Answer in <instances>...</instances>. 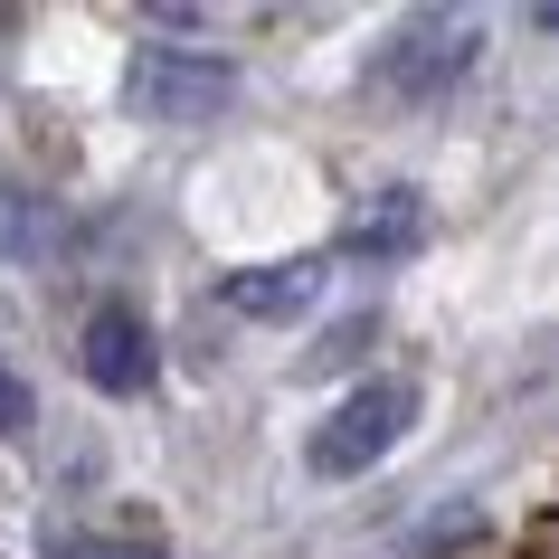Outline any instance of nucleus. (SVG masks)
Listing matches in <instances>:
<instances>
[{
  "instance_id": "1",
  "label": "nucleus",
  "mask_w": 559,
  "mask_h": 559,
  "mask_svg": "<svg viewBox=\"0 0 559 559\" xmlns=\"http://www.w3.org/2000/svg\"><path fill=\"white\" fill-rule=\"evenodd\" d=\"M228 95H237V67L209 48H143L133 58V105L152 123H209Z\"/></svg>"
},
{
  "instance_id": "6",
  "label": "nucleus",
  "mask_w": 559,
  "mask_h": 559,
  "mask_svg": "<svg viewBox=\"0 0 559 559\" xmlns=\"http://www.w3.org/2000/svg\"><path fill=\"white\" fill-rule=\"evenodd\" d=\"M58 559H171V550L143 531H76V540H58Z\"/></svg>"
},
{
  "instance_id": "4",
  "label": "nucleus",
  "mask_w": 559,
  "mask_h": 559,
  "mask_svg": "<svg viewBox=\"0 0 559 559\" xmlns=\"http://www.w3.org/2000/svg\"><path fill=\"white\" fill-rule=\"evenodd\" d=\"M399 95H437L445 76H465V20H417L399 48H389V67H380Z\"/></svg>"
},
{
  "instance_id": "8",
  "label": "nucleus",
  "mask_w": 559,
  "mask_h": 559,
  "mask_svg": "<svg viewBox=\"0 0 559 559\" xmlns=\"http://www.w3.org/2000/svg\"><path fill=\"white\" fill-rule=\"evenodd\" d=\"M29 417H38V399H29V380L0 360V437H29Z\"/></svg>"
},
{
  "instance_id": "2",
  "label": "nucleus",
  "mask_w": 559,
  "mask_h": 559,
  "mask_svg": "<svg viewBox=\"0 0 559 559\" xmlns=\"http://www.w3.org/2000/svg\"><path fill=\"white\" fill-rule=\"evenodd\" d=\"M408 417H417V389H408V380L352 389V399L323 417V437H313V474H360V465H380Z\"/></svg>"
},
{
  "instance_id": "7",
  "label": "nucleus",
  "mask_w": 559,
  "mask_h": 559,
  "mask_svg": "<svg viewBox=\"0 0 559 559\" xmlns=\"http://www.w3.org/2000/svg\"><path fill=\"white\" fill-rule=\"evenodd\" d=\"M417 237V200L399 190V209H380V218H360L352 228V247H370V257H389V247H408Z\"/></svg>"
},
{
  "instance_id": "3",
  "label": "nucleus",
  "mask_w": 559,
  "mask_h": 559,
  "mask_svg": "<svg viewBox=\"0 0 559 559\" xmlns=\"http://www.w3.org/2000/svg\"><path fill=\"white\" fill-rule=\"evenodd\" d=\"M86 380L105 399H143L152 389V323L133 304H95L86 313Z\"/></svg>"
},
{
  "instance_id": "5",
  "label": "nucleus",
  "mask_w": 559,
  "mask_h": 559,
  "mask_svg": "<svg viewBox=\"0 0 559 559\" xmlns=\"http://www.w3.org/2000/svg\"><path fill=\"white\" fill-rule=\"evenodd\" d=\"M313 285H323V265H247V275H228L218 295H228L237 313L275 323V313H304V304H313Z\"/></svg>"
}]
</instances>
